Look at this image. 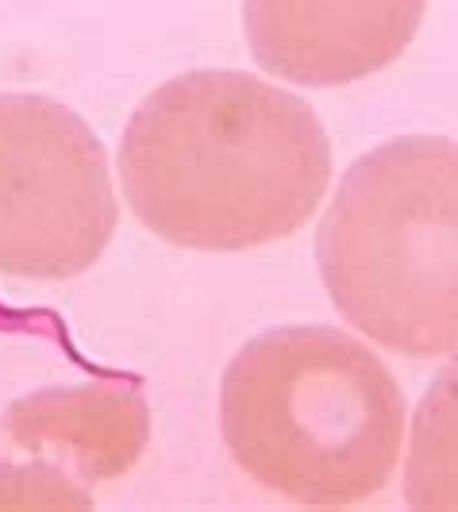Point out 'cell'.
<instances>
[{
	"label": "cell",
	"instance_id": "7",
	"mask_svg": "<svg viewBox=\"0 0 458 512\" xmlns=\"http://www.w3.org/2000/svg\"><path fill=\"white\" fill-rule=\"evenodd\" d=\"M405 501L416 512H458V359L439 370L416 409Z\"/></svg>",
	"mask_w": 458,
	"mask_h": 512
},
{
	"label": "cell",
	"instance_id": "5",
	"mask_svg": "<svg viewBox=\"0 0 458 512\" xmlns=\"http://www.w3.org/2000/svg\"><path fill=\"white\" fill-rule=\"evenodd\" d=\"M428 0H243V31L266 74L335 89L393 66Z\"/></svg>",
	"mask_w": 458,
	"mask_h": 512
},
{
	"label": "cell",
	"instance_id": "3",
	"mask_svg": "<svg viewBox=\"0 0 458 512\" xmlns=\"http://www.w3.org/2000/svg\"><path fill=\"white\" fill-rule=\"evenodd\" d=\"M343 320L408 359L458 351V143L401 135L362 154L316 231Z\"/></svg>",
	"mask_w": 458,
	"mask_h": 512
},
{
	"label": "cell",
	"instance_id": "4",
	"mask_svg": "<svg viewBox=\"0 0 458 512\" xmlns=\"http://www.w3.org/2000/svg\"><path fill=\"white\" fill-rule=\"evenodd\" d=\"M120 220L93 128L39 93H0V274L66 282L93 270Z\"/></svg>",
	"mask_w": 458,
	"mask_h": 512
},
{
	"label": "cell",
	"instance_id": "6",
	"mask_svg": "<svg viewBox=\"0 0 458 512\" xmlns=\"http://www.w3.org/2000/svg\"><path fill=\"white\" fill-rule=\"evenodd\" d=\"M4 428L20 447L47 455L43 466L66 462L81 482H112L147 451L151 409L131 385H54L20 397L4 416Z\"/></svg>",
	"mask_w": 458,
	"mask_h": 512
},
{
	"label": "cell",
	"instance_id": "1",
	"mask_svg": "<svg viewBox=\"0 0 458 512\" xmlns=\"http://www.w3.org/2000/svg\"><path fill=\"white\" fill-rule=\"evenodd\" d=\"M131 212L189 251H251L301 231L331 181V143L301 97L239 70L158 85L120 139Z\"/></svg>",
	"mask_w": 458,
	"mask_h": 512
},
{
	"label": "cell",
	"instance_id": "2",
	"mask_svg": "<svg viewBox=\"0 0 458 512\" xmlns=\"http://www.w3.org/2000/svg\"><path fill=\"white\" fill-rule=\"evenodd\" d=\"M231 459L305 509L382 493L401 462L405 397L366 343L324 324L270 328L239 347L220 385Z\"/></svg>",
	"mask_w": 458,
	"mask_h": 512
}]
</instances>
